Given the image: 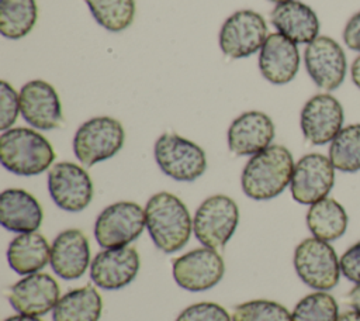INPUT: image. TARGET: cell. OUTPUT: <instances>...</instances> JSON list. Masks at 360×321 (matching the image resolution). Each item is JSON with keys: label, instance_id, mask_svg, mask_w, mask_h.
Instances as JSON below:
<instances>
[{"label": "cell", "instance_id": "cell-1", "mask_svg": "<svg viewBox=\"0 0 360 321\" xmlns=\"http://www.w3.org/2000/svg\"><path fill=\"white\" fill-rule=\"evenodd\" d=\"M291 152L283 145H270L252 155L242 170L243 193L253 200L277 197L290 184L294 172Z\"/></svg>", "mask_w": 360, "mask_h": 321}, {"label": "cell", "instance_id": "cell-2", "mask_svg": "<svg viewBox=\"0 0 360 321\" xmlns=\"http://www.w3.org/2000/svg\"><path fill=\"white\" fill-rule=\"evenodd\" d=\"M145 224L155 246L165 253L181 249L188 242L193 228L186 204L167 191L156 193L148 200Z\"/></svg>", "mask_w": 360, "mask_h": 321}, {"label": "cell", "instance_id": "cell-3", "mask_svg": "<svg viewBox=\"0 0 360 321\" xmlns=\"http://www.w3.org/2000/svg\"><path fill=\"white\" fill-rule=\"evenodd\" d=\"M55 159L49 141L39 132L17 127L0 135V160L11 173L35 176L45 172Z\"/></svg>", "mask_w": 360, "mask_h": 321}, {"label": "cell", "instance_id": "cell-4", "mask_svg": "<svg viewBox=\"0 0 360 321\" xmlns=\"http://www.w3.org/2000/svg\"><path fill=\"white\" fill-rule=\"evenodd\" d=\"M294 269L311 289L326 291L340 279V262L329 242L315 237L301 241L294 251Z\"/></svg>", "mask_w": 360, "mask_h": 321}, {"label": "cell", "instance_id": "cell-5", "mask_svg": "<svg viewBox=\"0 0 360 321\" xmlns=\"http://www.w3.org/2000/svg\"><path fill=\"white\" fill-rule=\"evenodd\" d=\"M125 132L112 117H94L83 122L73 138V152L84 166L110 159L124 145Z\"/></svg>", "mask_w": 360, "mask_h": 321}, {"label": "cell", "instance_id": "cell-6", "mask_svg": "<svg viewBox=\"0 0 360 321\" xmlns=\"http://www.w3.org/2000/svg\"><path fill=\"white\" fill-rule=\"evenodd\" d=\"M238 222L239 208L236 203L225 194H215L205 199L197 208L193 218V232L204 246L218 249L231 239Z\"/></svg>", "mask_w": 360, "mask_h": 321}, {"label": "cell", "instance_id": "cell-7", "mask_svg": "<svg viewBox=\"0 0 360 321\" xmlns=\"http://www.w3.org/2000/svg\"><path fill=\"white\" fill-rule=\"evenodd\" d=\"M153 152L160 170L179 182H193L207 169L202 148L177 134H162L155 142Z\"/></svg>", "mask_w": 360, "mask_h": 321}, {"label": "cell", "instance_id": "cell-8", "mask_svg": "<svg viewBox=\"0 0 360 321\" xmlns=\"http://www.w3.org/2000/svg\"><path fill=\"white\" fill-rule=\"evenodd\" d=\"M145 210L134 201H118L105 207L94 224L100 246L121 248L136 239L145 227Z\"/></svg>", "mask_w": 360, "mask_h": 321}, {"label": "cell", "instance_id": "cell-9", "mask_svg": "<svg viewBox=\"0 0 360 321\" xmlns=\"http://www.w3.org/2000/svg\"><path fill=\"white\" fill-rule=\"evenodd\" d=\"M267 25L264 18L253 10H239L225 20L219 31L221 51L232 58H248L257 52L266 38Z\"/></svg>", "mask_w": 360, "mask_h": 321}, {"label": "cell", "instance_id": "cell-10", "mask_svg": "<svg viewBox=\"0 0 360 321\" xmlns=\"http://www.w3.org/2000/svg\"><path fill=\"white\" fill-rule=\"evenodd\" d=\"M48 190L53 203L70 213L84 210L93 199V182L76 163L59 162L48 172Z\"/></svg>", "mask_w": 360, "mask_h": 321}, {"label": "cell", "instance_id": "cell-11", "mask_svg": "<svg viewBox=\"0 0 360 321\" xmlns=\"http://www.w3.org/2000/svg\"><path fill=\"white\" fill-rule=\"evenodd\" d=\"M335 183V166L322 153L304 155L294 166L290 190L300 204H314L325 199Z\"/></svg>", "mask_w": 360, "mask_h": 321}, {"label": "cell", "instance_id": "cell-12", "mask_svg": "<svg viewBox=\"0 0 360 321\" xmlns=\"http://www.w3.org/2000/svg\"><path fill=\"white\" fill-rule=\"evenodd\" d=\"M304 62L314 83L326 92L338 89L346 76V55L342 46L326 35L307 44Z\"/></svg>", "mask_w": 360, "mask_h": 321}, {"label": "cell", "instance_id": "cell-13", "mask_svg": "<svg viewBox=\"0 0 360 321\" xmlns=\"http://www.w3.org/2000/svg\"><path fill=\"white\" fill-rule=\"evenodd\" d=\"M225 273L221 255L211 248L193 249L173 260L176 283L188 291H202L218 284Z\"/></svg>", "mask_w": 360, "mask_h": 321}, {"label": "cell", "instance_id": "cell-14", "mask_svg": "<svg viewBox=\"0 0 360 321\" xmlns=\"http://www.w3.org/2000/svg\"><path fill=\"white\" fill-rule=\"evenodd\" d=\"M345 113L339 100L328 93L315 94L302 107L300 125L304 138L312 145L330 142L343 128Z\"/></svg>", "mask_w": 360, "mask_h": 321}, {"label": "cell", "instance_id": "cell-15", "mask_svg": "<svg viewBox=\"0 0 360 321\" xmlns=\"http://www.w3.org/2000/svg\"><path fill=\"white\" fill-rule=\"evenodd\" d=\"M138 270L139 255L134 248H108L91 260L90 279L104 290H118L128 286L136 277Z\"/></svg>", "mask_w": 360, "mask_h": 321}, {"label": "cell", "instance_id": "cell-16", "mask_svg": "<svg viewBox=\"0 0 360 321\" xmlns=\"http://www.w3.org/2000/svg\"><path fill=\"white\" fill-rule=\"evenodd\" d=\"M20 113L38 130L58 128L62 121V106L56 90L45 80H31L21 87Z\"/></svg>", "mask_w": 360, "mask_h": 321}, {"label": "cell", "instance_id": "cell-17", "mask_svg": "<svg viewBox=\"0 0 360 321\" xmlns=\"http://www.w3.org/2000/svg\"><path fill=\"white\" fill-rule=\"evenodd\" d=\"M59 286L46 273H31L18 280L10 290L8 301L18 314L44 315L53 310L59 300Z\"/></svg>", "mask_w": 360, "mask_h": 321}, {"label": "cell", "instance_id": "cell-18", "mask_svg": "<svg viewBox=\"0 0 360 321\" xmlns=\"http://www.w3.org/2000/svg\"><path fill=\"white\" fill-rule=\"evenodd\" d=\"M274 124L262 111H246L236 117L228 128V148L239 156L255 155L270 146Z\"/></svg>", "mask_w": 360, "mask_h": 321}, {"label": "cell", "instance_id": "cell-19", "mask_svg": "<svg viewBox=\"0 0 360 321\" xmlns=\"http://www.w3.org/2000/svg\"><path fill=\"white\" fill-rule=\"evenodd\" d=\"M300 68V52L297 44L280 32L270 34L259 54V69L262 76L273 84L291 82Z\"/></svg>", "mask_w": 360, "mask_h": 321}, {"label": "cell", "instance_id": "cell-20", "mask_svg": "<svg viewBox=\"0 0 360 321\" xmlns=\"http://www.w3.org/2000/svg\"><path fill=\"white\" fill-rule=\"evenodd\" d=\"M90 263V246L86 235L76 228L56 235L51 246V266L56 276L75 280L84 275Z\"/></svg>", "mask_w": 360, "mask_h": 321}, {"label": "cell", "instance_id": "cell-21", "mask_svg": "<svg viewBox=\"0 0 360 321\" xmlns=\"http://www.w3.org/2000/svg\"><path fill=\"white\" fill-rule=\"evenodd\" d=\"M276 30L295 44H309L318 37L319 20L315 11L298 0L277 4L270 14Z\"/></svg>", "mask_w": 360, "mask_h": 321}, {"label": "cell", "instance_id": "cell-22", "mask_svg": "<svg viewBox=\"0 0 360 321\" xmlns=\"http://www.w3.org/2000/svg\"><path fill=\"white\" fill-rule=\"evenodd\" d=\"M0 222L11 232H34L42 222V208L28 191L6 189L0 194Z\"/></svg>", "mask_w": 360, "mask_h": 321}, {"label": "cell", "instance_id": "cell-23", "mask_svg": "<svg viewBox=\"0 0 360 321\" xmlns=\"http://www.w3.org/2000/svg\"><path fill=\"white\" fill-rule=\"evenodd\" d=\"M7 260L18 275L37 273L51 262V248L39 232H24L10 242Z\"/></svg>", "mask_w": 360, "mask_h": 321}, {"label": "cell", "instance_id": "cell-24", "mask_svg": "<svg viewBox=\"0 0 360 321\" xmlns=\"http://www.w3.org/2000/svg\"><path fill=\"white\" fill-rule=\"evenodd\" d=\"M103 300L98 291L87 284L63 294L52 310L53 321H98Z\"/></svg>", "mask_w": 360, "mask_h": 321}, {"label": "cell", "instance_id": "cell-25", "mask_svg": "<svg viewBox=\"0 0 360 321\" xmlns=\"http://www.w3.org/2000/svg\"><path fill=\"white\" fill-rule=\"evenodd\" d=\"M347 214L340 203L335 199L325 197L307 211V227L311 234L322 241L330 242L340 238L347 228Z\"/></svg>", "mask_w": 360, "mask_h": 321}, {"label": "cell", "instance_id": "cell-26", "mask_svg": "<svg viewBox=\"0 0 360 321\" xmlns=\"http://www.w3.org/2000/svg\"><path fill=\"white\" fill-rule=\"evenodd\" d=\"M37 17L35 0H0V32L6 38L25 37L34 28Z\"/></svg>", "mask_w": 360, "mask_h": 321}, {"label": "cell", "instance_id": "cell-27", "mask_svg": "<svg viewBox=\"0 0 360 321\" xmlns=\"http://www.w3.org/2000/svg\"><path fill=\"white\" fill-rule=\"evenodd\" d=\"M329 159L340 172L360 170V124L343 127L336 134L329 145Z\"/></svg>", "mask_w": 360, "mask_h": 321}, {"label": "cell", "instance_id": "cell-28", "mask_svg": "<svg viewBox=\"0 0 360 321\" xmlns=\"http://www.w3.org/2000/svg\"><path fill=\"white\" fill-rule=\"evenodd\" d=\"M94 20L107 31L128 28L135 17L134 0H84Z\"/></svg>", "mask_w": 360, "mask_h": 321}, {"label": "cell", "instance_id": "cell-29", "mask_svg": "<svg viewBox=\"0 0 360 321\" xmlns=\"http://www.w3.org/2000/svg\"><path fill=\"white\" fill-rule=\"evenodd\" d=\"M339 307L326 291H315L302 297L292 310V321H336Z\"/></svg>", "mask_w": 360, "mask_h": 321}, {"label": "cell", "instance_id": "cell-30", "mask_svg": "<svg viewBox=\"0 0 360 321\" xmlns=\"http://www.w3.org/2000/svg\"><path fill=\"white\" fill-rule=\"evenodd\" d=\"M232 321H292V317L280 303L260 298L236 306Z\"/></svg>", "mask_w": 360, "mask_h": 321}, {"label": "cell", "instance_id": "cell-31", "mask_svg": "<svg viewBox=\"0 0 360 321\" xmlns=\"http://www.w3.org/2000/svg\"><path fill=\"white\" fill-rule=\"evenodd\" d=\"M176 321H232V318L217 303H197L184 308Z\"/></svg>", "mask_w": 360, "mask_h": 321}, {"label": "cell", "instance_id": "cell-32", "mask_svg": "<svg viewBox=\"0 0 360 321\" xmlns=\"http://www.w3.org/2000/svg\"><path fill=\"white\" fill-rule=\"evenodd\" d=\"M0 130L7 131L15 122L20 111V94L6 82L0 83Z\"/></svg>", "mask_w": 360, "mask_h": 321}, {"label": "cell", "instance_id": "cell-33", "mask_svg": "<svg viewBox=\"0 0 360 321\" xmlns=\"http://www.w3.org/2000/svg\"><path fill=\"white\" fill-rule=\"evenodd\" d=\"M342 275L356 283L360 284V241L353 244L339 259Z\"/></svg>", "mask_w": 360, "mask_h": 321}, {"label": "cell", "instance_id": "cell-34", "mask_svg": "<svg viewBox=\"0 0 360 321\" xmlns=\"http://www.w3.org/2000/svg\"><path fill=\"white\" fill-rule=\"evenodd\" d=\"M343 41L346 46L360 52V11L354 13L345 25Z\"/></svg>", "mask_w": 360, "mask_h": 321}, {"label": "cell", "instance_id": "cell-35", "mask_svg": "<svg viewBox=\"0 0 360 321\" xmlns=\"http://www.w3.org/2000/svg\"><path fill=\"white\" fill-rule=\"evenodd\" d=\"M349 301L353 307L360 314V284H356L350 291H349Z\"/></svg>", "mask_w": 360, "mask_h": 321}, {"label": "cell", "instance_id": "cell-36", "mask_svg": "<svg viewBox=\"0 0 360 321\" xmlns=\"http://www.w3.org/2000/svg\"><path fill=\"white\" fill-rule=\"evenodd\" d=\"M350 76H352V82L354 83V86H357L360 89V55L353 61V63L350 66Z\"/></svg>", "mask_w": 360, "mask_h": 321}, {"label": "cell", "instance_id": "cell-37", "mask_svg": "<svg viewBox=\"0 0 360 321\" xmlns=\"http://www.w3.org/2000/svg\"><path fill=\"white\" fill-rule=\"evenodd\" d=\"M336 321H360V314L356 310H346L338 315Z\"/></svg>", "mask_w": 360, "mask_h": 321}, {"label": "cell", "instance_id": "cell-38", "mask_svg": "<svg viewBox=\"0 0 360 321\" xmlns=\"http://www.w3.org/2000/svg\"><path fill=\"white\" fill-rule=\"evenodd\" d=\"M4 321H42V320L37 318L35 315H25V314H17V315H11V317L6 318Z\"/></svg>", "mask_w": 360, "mask_h": 321}, {"label": "cell", "instance_id": "cell-39", "mask_svg": "<svg viewBox=\"0 0 360 321\" xmlns=\"http://www.w3.org/2000/svg\"><path fill=\"white\" fill-rule=\"evenodd\" d=\"M269 1H274V3L280 4V3H285V1H290V0H269Z\"/></svg>", "mask_w": 360, "mask_h": 321}]
</instances>
